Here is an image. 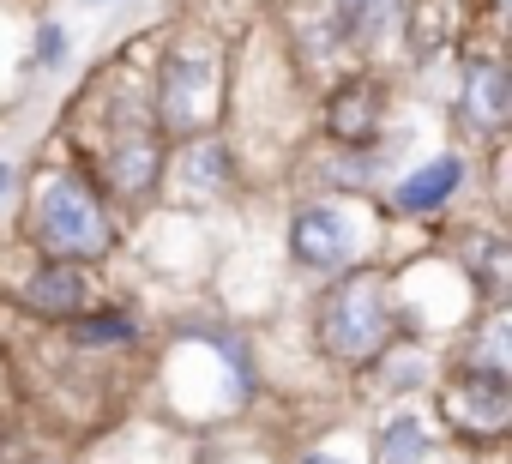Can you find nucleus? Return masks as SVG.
Masks as SVG:
<instances>
[{
	"label": "nucleus",
	"mask_w": 512,
	"mask_h": 464,
	"mask_svg": "<svg viewBox=\"0 0 512 464\" xmlns=\"http://www.w3.org/2000/svg\"><path fill=\"white\" fill-rule=\"evenodd\" d=\"M31 229H37V242H43L55 260H97V254H109V242H115V229H109V217H103L91 181L73 175V169H61V175L43 181L37 211H31Z\"/></svg>",
	"instance_id": "nucleus-1"
},
{
	"label": "nucleus",
	"mask_w": 512,
	"mask_h": 464,
	"mask_svg": "<svg viewBox=\"0 0 512 464\" xmlns=\"http://www.w3.org/2000/svg\"><path fill=\"white\" fill-rule=\"evenodd\" d=\"M320 338L332 356L344 362H362V356H380L386 338H392V308H386V284L356 272L350 284H338L326 296V314H320Z\"/></svg>",
	"instance_id": "nucleus-2"
},
{
	"label": "nucleus",
	"mask_w": 512,
	"mask_h": 464,
	"mask_svg": "<svg viewBox=\"0 0 512 464\" xmlns=\"http://www.w3.org/2000/svg\"><path fill=\"white\" fill-rule=\"evenodd\" d=\"M217 97H223V73H217V61H211L205 49H175L169 67H163V91H157L163 133L193 139L199 127H211Z\"/></svg>",
	"instance_id": "nucleus-3"
},
{
	"label": "nucleus",
	"mask_w": 512,
	"mask_h": 464,
	"mask_svg": "<svg viewBox=\"0 0 512 464\" xmlns=\"http://www.w3.org/2000/svg\"><path fill=\"white\" fill-rule=\"evenodd\" d=\"M440 404H446V422H452L464 440H500L506 422H512V386H506V374H494V368H470L464 380L446 386Z\"/></svg>",
	"instance_id": "nucleus-4"
},
{
	"label": "nucleus",
	"mask_w": 512,
	"mask_h": 464,
	"mask_svg": "<svg viewBox=\"0 0 512 464\" xmlns=\"http://www.w3.org/2000/svg\"><path fill=\"white\" fill-rule=\"evenodd\" d=\"M290 248H296V260H302V266L332 272V266H344V260H350V223H344L338 211L314 205V211H302V217H296Z\"/></svg>",
	"instance_id": "nucleus-5"
},
{
	"label": "nucleus",
	"mask_w": 512,
	"mask_h": 464,
	"mask_svg": "<svg viewBox=\"0 0 512 464\" xmlns=\"http://www.w3.org/2000/svg\"><path fill=\"white\" fill-rule=\"evenodd\" d=\"M464 109H470L476 127H500V121H506V109H512V85H506L500 61H476V67L464 73Z\"/></svg>",
	"instance_id": "nucleus-6"
},
{
	"label": "nucleus",
	"mask_w": 512,
	"mask_h": 464,
	"mask_svg": "<svg viewBox=\"0 0 512 464\" xmlns=\"http://www.w3.org/2000/svg\"><path fill=\"white\" fill-rule=\"evenodd\" d=\"M25 308L31 314H73V308H85V278H79V266H43L31 284H25Z\"/></svg>",
	"instance_id": "nucleus-7"
},
{
	"label": "nucleus",
	"mask_w": 512,
	"mask_h": 464,
	"mask_svg": "<svg viewBox=\"0 0 512 464\" xmlns=\"http://www.w3.org/2000/svg\"><path fill=\"white\" fill-rule=\"evenodd\" d=\"M458 7H464V0H416V13H410V55L416 61H428V55H440L452 43Z\"/></svg>",
	"instance_id": "nucleus-8"
},
{
	"label": "nucleus",
	"mask_w": 512,
	"mask_h": 464,
	"mask_svg": "<svg viewBox=\"0 0 512 464\" xmlns=\"http://www.w3.org/2000/svg\"><path fill=\"white\" fill-rule=\"evenodd\" d=\"M464 181V163L458 157H440V163H428V169H416L404 187H398V211H434V205H446L452 199V187Z\"/></svg>",
	"instance_id": "nucleus-9"
},
{
	"label": "nucleus",
	"mask_w": 512,
	"mask_h": 464,
	"mask_svg": "<svg viewBox=\"0 0 512 464\" xmlns=\"http://www.w3.org/2000/svg\"><path fill=\"white\" fill-rule=\"evenodd\" d=\"M374 121H380V91H368V85H350V91H338V97H332V115H326L332 139H350V145H362V139L374 133Z\"/></svg>",
	"instance_id": "nucleus-10"
},
{
	"label": "nucleus",
	"mask_w": 512,
	"mask_h": 464,
	"mask_svg": "<svg viewBox=\"0 0 512 464\" xmlns=\"http://www.w3.org/2000/svg\"><path fill=\"white\" fill-rule=\"evenodd\" d=\"M338 13H344V31L356 37V43H380L392 25H398V13H404V0H338Z\"/></svg>",
	"instance_id": "nucleus-11"
},
{
	"label": "nucleus",
	"mask_w": 512,
	"mask_h": 464,
	"mask_svg": "<svg viewBox=\"0 0 512 464\" xmlns=\"http://www.w3.org/2000/svg\"><path fill=\"white\" fill-rule=\"evenodd\" d=\"M428 458V434L416 416H398L386 434H380V464H422Z\"/></svg>",
	"instance_id": "nucleus-12"
},
{
	"label": "nucleus",
	"mask_w": 512,
	"mask_h": 464,
	"mask_svg": "<svg viewBox=\"0 0 512 464\" xmlns=\"http://www.w3.org/2000/svg\"><path fill=\"white\" fill-rule=\"evenodd\" d=\"M151 175H157V151H151V139H127V145L115 151V181H121L127 193H145Z\"/></svg>",
	"instance_id": "nucleus-13"
},
{
	"label": "nucleus",
	"mask_w": 512,
	"mask_h": 464,
	"mask_svg": "<svg viewBox=\"0 0 512 464\" xmlns=\"http://www.w3.org/2000/svg\"><path fill=\"white\" fill-rule=\"evenodd\" d=\"M79 338L85 344H127L133 338V320H91V326H79Z\"/></svg>",
	"instance_id": "nucleus-14"
},
{
	"label": "nucleus",
	"mask_w": 512,
	"mask_h": 464,
	"mask_svg": "<svg viewBox=\"0 0 512 464\" xmlns=\"http://www.w3.org/2000/svg\"><path fill=\"white\" fill-rule=\"evenodd\" d=\"M61 49H67V37H61V31H43V43H37L43 67H55V61H61Z\"/></svg>",
	"instance_id": "nucleus-15"
},
{
	"label": "nucleus",
	"mask_w": 512,
	"mask_h": 464,
	"mask_svg": "<svg viewBox=\"0 0 512 464\" xmlns=\"http://www.w3.org/2000/svg\"><path fill=\"white\" fill-rule=\"evenodd\" d=\"M7 181H13V169H7V163H0V193H7Z\"/></svg>",
	"instance_id": "nucleus-16"
},
{
	"label": "nucleus",
	"mask_w": 512,
	"mask_h": 464,
	"mask_svg": "<svg viewBox=\"0 0 512 464\" xmlns=\"http://www.w3.org/2000/svg\"><path fill=\"white\" fill-rule=\"evenodd\" d=\"M302 464H332V458H302Z\"/></svg>",
	"instance_id": "nucleus-17"
}]
</instances>
